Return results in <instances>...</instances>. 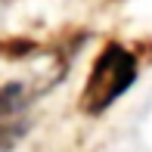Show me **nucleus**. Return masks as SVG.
Returning <instances> with one entry per match:
<instances>
[{
  "label": "nucleus",
  "instance_id": "f257e3e1",
  "mask_svg": "<svg viewBox=\"0 0 152 152\" xmlns=\"http://www.w3.org/2000/svg\"><path fill=\"white\" fill-rule=\"evenodd\" d=\"M134 78H137V59L124 47L109 44L90 68V78H87L84 93H81V109L84 112H102V109H109L134 84Z\"/></svg>",
  "mask_w": 152,
  "mask_h": 152
},
{
  "label": "nucleus",
  "instance_id": "f03ea898",
  "mask_svg": "<svg viewBox=\"0 0 152 152\" xmlns=\"http://www.w3.org/2000/svg\"><path fill=\"white\" fill-rule=\"evenodd\" d=\"M28 87L25 84H6L0 87V149L10 146L22 134V115L28 109Z\"/></svg>",
  "mask_w": 152,
  "mask_h": 152
}]
</instances>
